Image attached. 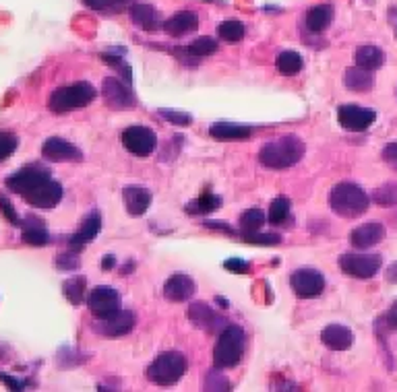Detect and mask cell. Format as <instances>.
Instances as JSON below:
<instances>
[{"instance_id":"5bb4252c","label":"cell","mask_w":397,"mask_h":392,"mask_svg":"<svg viewBox=\"0 0 397 392\" xmlns=\"http://www.w3.org/2000/svg\"><path fill=\"white\" fill-rule=\"evenodd\" d=\"M137 324V318L130 310H121L118 314L110 316V318H104V320H97L93 324V331L102 336H110V339H116V336H124L135 329Z\"/></svg>"},{"instance_id":"bcb514c9","label":"cell","mask_w":397,"mask_h":392,"mask_svg":"<svg viewBox=\"0 0 397 392\" xmlns=\"http://www.w3.org/2000/svg\"><path fill=\"white\" fill-rule=\"evenodd\" d=\"M203 227H207V229H217V232H221V234H228V236H232L234 234V227L230 225V223H226V221H203Z\"/></svg>"},{"instance_id":"681fc988","label":"cell","mask_w":397,"mask_h":392,"mask_svg":"<svg viewBox=\"0 0 397 392\" xmlns=\"http://www.w3.org/2000/svg\"><path fill=\"white\" fill-rule=\"evenodd\" d=\"M387 281L389 283H397V260L387 269Z\"/></svg>"},{"instance_id":"9c48e42d","label":"cell","mask_w":397,"mask_h":392,"mask_svg":"<svg viewBox=\"0 0 397 392\" xmlns=\"http://www.w3.org/2000/svg\"><path fill=\"white\" fill-rule=\"evenodd\" d=\"M121 141H123L124 149L130 155H137V157H149L155 151V145H157V139H155V132L152 128L139 126V124L124 128Z\"/></svg>"},{"instance_id":"ac0fdd59","label":"cell","mask_w":397,"mask_h":392,"mask_svg":"<svg viewBox=\"0 0 397 392\" xmlns=\"http://www.w3.org/2000/svg\"><path fill=\"white\" fill-rule=\"evenodd\" d=\"M123 201L130 217H141L152 205V192L143 186H126L123 190Z\"/></svg>"},{"instance_id":"603a6c76","label":"cell","mask_w":397,"mask_h":392,"mask_svg":"<svg viewBox=\"0 0 397 392\" xmlns=\"http://www.w3.org/2000/svg\"><path fill=\"white\" fill-rule=\"evenodd\" d=\"M209 134L215 141H245L252 134V126L234 122H215L209 126Z\"/></svg>"},{"instance_id":"f546056e","label":"cell","mask_w":397,"mask_h":392,"mask_svg":"<svg viewBox=\"0 0 397 392\" xmlns=\"http://www.w3.org/2000/svg\"><path fill=\"white\" fill-rule=\"evenodd\" d=\"M221 207V198L214 194L212 190H205L199 198H197V203L195 205H188L186 207V213H190V215H209V213L217 211Z\"/></svg>"},{"instance_id":"7402d4cb","label":"cell","mask_w":397,"mask_h":392,"mask_svg":"<svg viewBox=\"0 0 397 392\" xmlns=\"http://www.w3.org/2000/svg\"><path fill=\"white\" fill-rule=\"evenodd\" d=\"M197 27H199V17H197V13H193V11H181V13L172 15L170 19H166L161 30L166 31L168 35H172V37H181V35H186V33L195 31Z\"/></svg>"},{"instance_id":"b9f144b4","label":"cell","mask_w":397,"mask_h":392,"mask_svg":"<svg viewBox=\"0 0 397 392\" xmlns=\"http://www.w3.org/2000/svg\"><path fill=\"white\" fill-rule=\"evenodd\" d=\"M0 211H2V215L6 217L8 223H13V225H21V217L17 215L15 207H13V203H11L4 194H0Z\"/></svg>"},{"instance_id":"7a4b0ae2","label":"cell","mask_w":397,"mask_h":392,"mask_svg":"<svg viewBox=\"0 0 397 392\" xmlns=\"http://www.w3.org/2000/svg\"><path fill=\"white\" fill-rule=\"evenodd\" d=\"M305 143L298 137L290 134V137H281V139L265 143L259 151V161L261 165L269 170H286V167L296 165L305 157Z\"/></svg>"},{"instance_id":"4dcf8cb0","label":"cell","mask_w":397,"mask_h":392,"mask_svg":"<svg viewBox=\"0 0 397 392\" xmlns=\"http://www.w3.org/2000/svg\"><path fill=\"white\" fill-rule=\"evenodd\" d=\"M102 61L108 62L112 68H116V70L123 75V79L128 85L133 83V70H130L128 62H124L121 48H112V50H108V52H102Z\"/></svg>"},{"instance_id":"d6986e66","label":"cell","mask_w":397,"mask_h":392,"mask_svg":"<svg viewBox=\"0 0 397 392\" xmlns=\"http://www.w3.org/2000/svg\"><path fill=\"white\" fill-rule=\"evenodd\" d=\"M321 341L331 351H348L354 343V334L343 324H327L321 332Z\"/></svg>"},{"instance_id":"d6a6232c","label":"cell","mask_w":397,"mask_h":392,"mask_svg":"<svg viewBox=\"0 0 397 392\" xmlns=\"http://www.w3.org/2000/svg\"><path fill=\"white\" fill-rule=\"evenodd\" d=\"M245 25L240 21H224L217 25V35L228 42V44H236L245 37Z\"/></svg>"},{"instance_id":"c3c4849f","label":"cell","mask_w":397,"mask_h":392,"mask_svg":"<svg viewBox=\"0 0 397 392\" xmlns=\"http://www.w3.org/2000/svg\"><path fill=\"white\" fill-rule=\"evenodd\" d=\"M114 265H116V256H114V254H108V256L102 258V269H104V271H112Z\"/></svg>"},{"instance_id":"f1b7e54d","label":"cell","mask_w":397,"mask_h":392,"mask_svg":"<svg viewBox=\"0 0 397 392\" xmlns=\"http://www.w3.org/2000/svg\"><path fill=\"white\" fill-rule=\"evenodd\" d=\"M87 279L85 277H73V279H66L64 285H62V293L68 302L73 305H79L87 300Z\"/></svg>"},{"instance_id":"7c38bea8","label":"cell","mask_w":397,"mask_h":392,"mask_svg":"<svg viewBox=\"0 0 397 392\" xmlns=\"http://www.w3.org/2000/svg\"><path fill=\"white\" fill-rule=\"evenodd\" d=\"M42 155L52 163H81L83 161L81 149L59 137H50L42 145Z\"/></svg>"},{"instance_id":"5b68a950","label":"cell","mask_w":397,"mask_h":392,"mask_svg":"<svg viewBox=\"0 0 397 392\" xmlns=\"http://www.w3.org/2000/svg\"><path fill=\"white\" fill-rule=\"evenodd\" d=\"M95 95H97V91L92 83L79 81V83H73V85L52 91L50 97H48V108L54 114H66V112L90 106L95 99Z\"/></svg>"},{"instance_id":"f5cc1de1","label":"cell","mask_w":397,"mask_h":392,"mask_svg":"<svg viewBox=\"0 0 397 392\" xmlns=\"http://www.w3.org/2000/svg\"><path fill=\"white\" fill-rule=\"evenodd\" d=\"M203 2H212V0H203Z\"/></svg>"},{"instance_id":"52a82bcc","label":"cell","mask_w":397,"mask_h":392,"mask_svg":"<svg viewBox=\"0 0 397 392\" xmlns=\"http://www.w3.org/2000/svg\"><path fill=\"white\" fill-rule=\"evenodd\" d=\"M339 269L346 272L348 277L354 279H372L377 272L381 271L383 258L379 254H358V252H350V254H341L337 260Z\"/></svg>"},{"instance_id":"6da1fadb","label":"cell","mask_w":397,"mask_h":392,"mask_svg":"<svg viewBox=\"0 0 397 392\" xmlns=\"http://www.w3.org/2000/svg\"><path fill=\"white\" fill-rule=\"evenodd\" d=\"M6 188L19 194L33 209H54L62 201L61 182L42 165H25L6 178Z\"/></svg>"},{"instance_id":"836d02e7","label":"cell","mask_w":397,"mask_h":392,"mask_svg":"<svg viewBox=\"0 0 397 392\" xmlns=\"http://www.w3.org/2000/svg\"><path fill=\"white\" fill-rule=\"evenodd\" d=\"M195 58H203V56H212L217 52V42H215L214 37H207V35H203V37H197L195 42H190L188 44V48H186Z\"/></svg>"},{"instance_id":"ab89813d","label":"cell","mask_w":397,"mask_h":392,"mask_svg":"<svg viewBox=\"0 0 397 392\" xmlns=\"http://www.w3.org/2000/svg\"><path fill=\"white\" fill-rule=\"evenodd\" d=\"M203 388H205V391H230V388H232V384H230V382H228V378H226L224 374H219V372H217V367H215V369H212V372H207Z\"/></svg>"},{"instance_id":"d4e9b609","label":"cell","mask_w":397,"mask_h":392,"mask_svg":"<svg viewBox=\"0 0 397 392\" xmlns=\"http://www.w3.org/2000/svg\"><path fill=\"white\" fill-rule=\"evenodd\" d=\"M334 21V6L331 4H317L305 17L306 30L310 33H323Z\"/></svg>"},{"instance_id":"4316f807","label":"cell","mask_w":397,"mask_h":392,"mask_svg":"<svg viewBox=\"0 0 397 392\" xmlns=\"http://www.w3.org/2000/svg\"><path fill=\"white\" fill-rule=\"evenodd\" d=\"M385 62V54L381 48L377 46H360L356 52H354V64L365 68V70H379Z\"/></svg>"},{"instance_id":"f6af8a7d","label":"cell","mask_w":397,"mask_h":392,"mask_svg":"<svg viewBox=\"0 0 397 392\" xmlns=\"http://www.w3.org/2000/svg\"><path fill=\"white\" fill-rule=\"evenodd\" d=\"M0 382H4L11 391H23L30 382H25V380H19V378H15V376H8V374H4V372H0Z\"/></svg>"},{"instance_id":"277c9868","label":"cell","mask_w":397,"mask_h":392,"mask_svg":"<svg viewBox=\"0 0 397 392\" xmlns=\"http://www.w3.org/2000/svg\"><path fill=\"white\" fill-rule=\"evenodd\" d=\"M246 334L243 327L238 324H228L224 331L219 332V339L215 343L214 349V365L217 369L224 367H234L238 365L243 355H245Z\"/></svg>"},{"instance_id":"1f68e13d","label":"cell","mask_w":397,"mask_h":392,"mask_svg":"<svg viewBox=\"0 0 397 392\" xmlns=\"http://www.w3.org/2000/svg\"><path fill=\"white\" fill-rule=\"evenodd\" d=\"M290 198L288 196H283V194H279L277 198H274V203H271V207H269V213H267V219H269V223L271 225H283L286 221H288V217H290Z\"/></svg>"},{"instance_id":"3957f363","label":"cell","mask_w":397,"mask_h":392,"mask_svg":"<svg viewBox=\"0 0 397 392\" xmlns=\"http://www.w3.org/2000/svg\"><path fill=\"white\" fill-rule=\"evenodd\" d=\"M368 205H370V196L354 182H339L329 192V207L339 217L346 219H356L365 215Z\"/></svg>"},{"instance_id":"30bf717a","label":"cell","mask_w":397,"mask_h":392,"mask_svg":"<svg viewBox=\"0 0 397 392\" xmlns=\"http://www.w3.org/2000/svg\"><path fill=\"white\" fill-rule=\"evenodd\" d=\"M102 95L108 108L112 110H133L137 106V97L126 81L116 77H106L102 83Z\"/></svg>"},{"instance_id":"ffe728a7","label":"cell","mask_w":397,"mask_h":392,"mask_svg":"<svg viewBox=\"0 0 397 392\" xmlns=\"http://www.w3.org/2000/svg\"><path fill=\"white\" fill-rule=\"evenodd\" d=\"M128 15H130V21L145 31H157L159 27H164V23L159 21V13L153 8L152 4H145V2H135L130 4L128 8Z\"/></svg>"},{"instance_id":"d590c367","label":"cell","mask_w":397,"mask_h":392,"mask_svg":"<svg viewBox=\"0 0 397 392\" xmlns=\"http://www.w3.org/2000/svg\"><path fill=\"white\" fill-rule=\"evenodd\" d=\"M372 201L381 207H396L397 205V184L389 182L372 192Z\"/></svg>"},{"instance_id":"484cf974","label":"cell","mask_w":397,"mask_h":392,"mask_svg":"<svg viewBox=\"0 0 397 392\" xmlns=\"http://www.w3.org/2000/svg\"><path fill=\"white\" fill-rule=\"evenodd\" d=\"M343 85H346V89L356 91V93L370 91L374 87V72L372 70H365L360 66H352L343 75Z\"/></svg>"},{"instance_id":"7dc6e473","label":"cell","mask_w":397,"mask_h":392,"mask_svg":"<svg viewBox=\"0 0 397 392\" xmlns=\"http://www.w3.org/2000/svg\"><path fill=\"white\" fill-rule=\"evenodd\" d=\"M383 322L387 324V329H397V302L389 308V312L385 314Z\"/></svg>"},{"instance_id":"7bdbcfd3","label":"cell","mask_w":397,"mask_h":392,"mask_svg":"<svg viewBox=\"0 0 397 392\" xmlns=\"http://www.w3.org/2000/svg\"><path fill=\"white\" fill-rule=\"evenodd\" d=\"M224 269L230 272H240V274H246V272L250 271V265L243 260V258H228L226 263H224Z\"/></svg>"},{"instance_id":"9a60e30c","label":"cell","mask_w":397,"mask_h":392,"mask_svg":"<svg viewBox=\"0 0 397 392\" xmlns=\"http://www.w3.org/2000/svg\"><path fill=\"white\" fill-rule=\"evenodd\" d=\"M188 320L197 324L199 329H205L209 332H221L228 327V320L217 314L214 308H209L205 302H193L188 308Z\"/></svg>"},{"instance_id":"2e32d148","label":"cell","mask_w":397,"mask_h":392,"mask_svg":"<svg viewBox=\"0 0 397 392\" xmlns=\"http://www.w3.org/2000/svg\"><path fill=\"white\" fill-rule=\"evenodd\" d=\"M102 232V215L99 211H90L85 215L83 223L79 225V229L68 238V248L75 252H81L90 241H93Z\"/></svg>"},{"instance_id":"8fae6325","label":"cell","mask_w":397,"mask_h":392,"mask_svg":"<svg viewBox=\"0 0 397 392\" xmlns=\"http://www.w3.org/2000/svg\"><path fill=\"white\" fill-rule=\"evenodd\" d=\"M290 285L298 298L308 300V298H317L323 293L325 277H323V272L314 271V269H298L290 274Z\"/></svg>"},{"instance_id":"83f0119b","label":"cell","mask_w":397,"mask_h":392,"mask_svg":"<svg viewBox=\"0 0 397 392\" xmlns=\"http://www.w3.org/2000/svg\"><path fill=\"white\" fill-rule=\"evenodd\" d=\"M303 66H305L303 56H300L298 52H294V50L279 52L277 58H275V68H277V72L283 75V77H294V75H298V72L303 70Z\"/></svg>"},{"instance_id":"60d3db41","label":"cell","mask_w":397,"mask_h":392,"mask_svg":"<svg viewBox=\"0 0 397 392\" xmlns=\"http://www.w3.org/2000/svg\"><path fill=\"white\" fill-rule=\"evenodd\" d=\"M79 267H81V260H79V254L75 250L62 252L56 256V269L59 271H77Z\"/></svg>"},{"instance_id":"8d00e7d4","label":"cell","mask_w":397,"mask_h":392,"mask_svg":"<svg viewBox=\"0 0 397 392\" xmlns=\"http://www.w3.org/2000/svg\"><path fill=\"white\" fill-rule=\"evenodd\" d=\"M19 147V139L11 130H0V163L6 161Z\"/></svg>"},{"instance_id":"4fadbf2b","label":"cell","mask_w":397,"mask_h":392,"mask_svg":"<svg viewBox=\"0 0 397 392\" xmlns=\"http://www.w3.org/2000/svg\"><path fill=\"white\" fill-rule=\"evenodd\" d=\"M337 120H339V124H341L346 130L360 132V130H367L368 126L377 120V112L370 110V108L348 103V106H339V108H337Z\"/></svg>"},{"instance_id":"f907efd6","label":"cell","mask_w":397,"mask_h":392,"mask_svg":"<svg viewBox=\"0 0 397 392\" xmlns=\"http://www.w3.org/2000/svg\"><path fill=\"white\" fill-rule=\"evenodd\" d=\"M217 303H219V305H224V308H228V302H226V300H221V298H217Z\"/></svg>"},{"instance_id":"74e56055","label":"cell","mask_w":397,"mask_h":392,"mask_svg":"<svg viewBox=\"0 0 397 392\" xmlns=\"http://www.w3.org/2000/svg\"><path fill=\"white\" fill-rule=\"evenodd\" d=\"M240 238H243V241L252 244V246H275V244L281 241V236H279V234H274V232H269V234H263V232H250V234H243Z\"/></svg>"},{"instance_id":"e0dca14e","label":"cell","mask_w":397,"mask_h":392,"mask_svg":"<svg viewBox=\"0 0 397 392\" xmlns=\"http://www.w3.org/2000/svg\"><path fill=\"white\" fill-rule=\"evenodd\" d=\"M195 291H197V285H195L193 277H188L184 272L172 274L164 285V298L168 302H186L195 296Z\"/></svg>"},{"instance_id":"ee69618b","label":"cell","mask_w":397,"mask_h":392,"mask_svg":"<svg viewBox=\"0 0 397 392\" xmlns=\"http://www.w3.org/2000/svg\"><path fill=\"white\" fill-rule=\"evenodd\" d=\"M383 161L397 172V143H389L383 147Z\"/></svg>"},{"instance_id":"e575fe53","label":"cell","mask_w":397,"mask_h":392,"mask_svg":"<svg viewBox=\"0 0 397 392\" xmlns=\"http://www.w3.org/2000/svg\"><path fill=\"white\" fill-rule=\"evenodd\" d=\"M265 213L261 209H248L240 215V229L243 234H250V232H259L261 225L265 223Z\"/></svg>"},{"instance_id":"cb8c5ba5","label":"cell","mask_w":397,"mask_h":392,"mask_svg":"<svg viewBox=\"0 0 397 392\" xmlns=\"http://www.w3.org/2000/svg\"><path fill=\"white\" fill-rule=\"evenodd\" d=\"M23 232H21V240L25 241L28 246H33V248H42L46 244H50V234L48 229L44 227V223L35 217H28L25 221L21 219V225H19Z\"/></svg>"},{"instance_id":"44dd1931","label":"cell","mask_w":397,"mask_h":392,"mask_svg":"<svg viewBox=\"0 0 397 392\" xmlns=\"http://www.w3.org/2000/svg\"><path fill=\"white\" fill-rule=\"evenodd\" d=\"M385 238V227L381 223H365V225H358L356 229H352L350 234V241L354 248H360V250H367L377 246L379 241H383Z\"/></svg>"},{"instance_id":"f35d334b","label":"cell","mask_w":397,"mask_h":392,"mask_svg":"<svg viewBox=\"0 0 397 392\" xmlns=\"http://www.w3.org/2000/svg\"><path fill=\"white\" fill-rule=\"evenodd\" d=\"M157 116H161L164 120L172 122L176 126H190L193 124V116L188 112H181V110H170V108H159Z\"/></svg>"},{"instance_id":"8992f818","label":"cell","mask_w":397,"mask_h":392,"mask_svg":"<svg viewBox=\"0 0 397 392\" xmlns=\"http://www.w3.org/2000/svg\"><path fill=\"white\" fill-rule=\"evenodd\" d=\"M188 362L181 351H166L159 353L147 367V380L157 384V386H172L176 382H181L184 374H186Z\"/></svg>"},{"instance_id":"816d5d0a","label":"cell","mask_w":397,"mask_h":392,"mask_svg":"<svg viewBox=\"0 0 397 392\" xmlns=\"http://www.w3.org/2000/svg\"><path fill=\"white\" fill-rule=\"evenodd\" d=\"M2 358H4V349L0 347V360H2Z\"/></svg>"},{"instance_id":"ba28073f","label":"cell","mask_w":397,"mask_h":392,"mask_svg":"<svg viewBox=\"0 0 397 392\" xmlns=\"http://www.w3.org/2000/svg\"><path fill=\"white\" fill-rule=\"evenodd\" d=\"M87 308L97 320H104V318H110L114 314H118L123 310V300H121V293L114 289V287H106V285H99V287H93L92 291L87 293Z\"/></svg>"}]
</instances>
